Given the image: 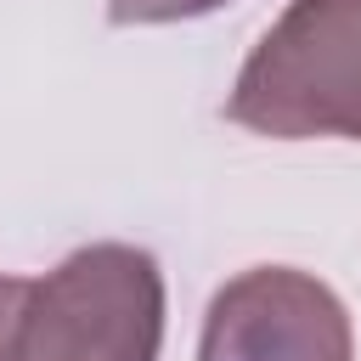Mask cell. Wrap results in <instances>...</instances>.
Returning <instances> with one entry per match:
<instances>
[{"label": "cell", "mask_w": 361, "mask_h": 361, "mask_svg": "<svg viewBox=\"0 0 361 361\" xmlns=\"http://www.w3.org/2000/svg\"><path fill=\"white\" fill-rule=\"evenodd\" d=\"M164 271L135 243L73 248L45 276H0V361H158Z\"/></svg>", "instance_id": "6da1fadb"}, {"label": "cell", "mask_w": 361, "mask_h": 361, "mask_svg": "<svg viewBox=\"0 0 361 361\" xmlns=\"http://www.w3.org/2000/svg\"><path fill=\"white\" fill-rule=\"evenodd\" d=\"M226 118L271 141H361V0H293L248 51Z\"/></svg>", "instance_id": "7a4b0ae2"}, {"label": "cell", "mask_w": 361, "mask_h": 361, "mask_svg": "<svg viewBox=\"0 0 361 361\" xmlns=\"http://www.w3.org/2000/svg\"><path fill=\"white\" fill-rule=\"evenodd\" d=\"M197 361H355L350 310L310 271L254 265L209 299Z\"/></svg>", "instance_id": "3957f363"}]
</instances>
